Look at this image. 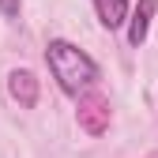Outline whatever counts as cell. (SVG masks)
I'll use <instances>...</instances> for the list:
<instances>
[{
	"label": "cell",
	"instance_id": "6da1fadb",
	"mask_svg": "<svg viewBox=\"0 0 158 158\" xmlns=\"http://www.w3.org/2000/svg\"><path fill=\"white\" fill-rule=\"evenodd\" d=\"M45 64H49V72L56 79V87L64 94H72V98H83L98 79V64L79 45H72L68 38H53L45 45Z\"/></svg>",
	"mask_w": 158,
	"mask_h": 158
},
{
	"label": "cell",
	"instance_id": "3957f363",
	"mask_svg": "<svg viewBox=\"0 0 158 158\" xmlns=\"http://www.w3.org/2000/svg\"><path fill=\"white\" fill-rule=\"evenodd\" d=\"M8 94H11L23 109H30V106L38 102V79H34V72H27V68L8 72Z\"/></svg>",
	"mask_w": 158,
	"mask_h": 158
},
{
	"label": "cell",
	"instance_id": "5b68a950",
	"mask_svg": "<svg viewBox=\"0 0 158 158\" xmlns=\"http://www.w3.org/2000/svg\"><path fill=\"white\" fill-rule=\"evenodd\" d=\"M94 11L106 30H117L128 23V0H94Z\"/></svg>",
	"mask_w": 158,
	"mask_h": 158
},
{
	"label": "cell",
	"instance_id": "277c9868",
	"mask_svg": "<svg viewBox=\"0 0 158 158\" xmlns=\"http://www.w3.org/2000/svg\"><path fill=\"white\" fill-rule=\"evenodd\" d=\"M154 8H158V0H139L128 19V45L132 49H139L147 42V30H151V19H154Z\"/></svg>",
	"mask_w": 158,
	"mask_h": 158
},
{
	"label": "cell",
	"instance_id": "8992f818",
	"mask_svg": "<svg viewBox=\"0 0 158 158\" xmlns=\"http://www.w3.org/2000/svg\"><path fill=\"white\" fill-rule=\"evenodd\" d=\"M0 15L15 19V15H19V0H0Z\"/></svg>",
	"mask_w": 158,
	"mask_h": 158
},
{
	"label": "cell",
	"instance_id": "52a82bcc",
	"mask_svg": "<svg viewBox=\"0 0 158 158\" xmlns=\"http://www.w3.org/2000/svg\"><path fill=\"white\" fill-rule=\"evenodd\" d=\"M147 158H158V151H154V154H147Z\"/></svg>",
	"mask_w": 158,
	"mask_h": 158
},
{
	"label": "cell",
	"instance_id": "7a4b0ae2",
	"mask_svg": "<svg viewBox=\"0 0 158 158\" xmlns=\"http://www.w3.org/2000/svg\"><path fill=\"white\" fill-rule=\"evenodd\" d=\"M79 128L90 132V135H102L109 128V106H106V98H98V94H83V98H79Z\"/></svg>",
	"mask_w": 158,
	"mask_h": 158
}]
</instances>
